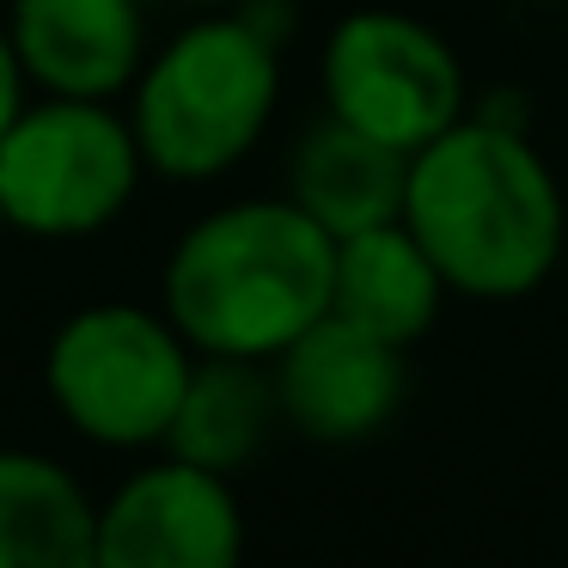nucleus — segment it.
<instances>
[{"instance_id":"4468645a","label":"nucleus","mask_w":568,"mask_h":568,"mask_svg":"<svg viewBox=\"0 0 568 568\" xmlns=\"http://www.w3.org/2000/svg\"><path fill=\"white\" fill-rule=\"evenodd\" d=\"M19 111H26V68H19L13 38L0 31V135L19 123Z\"/></svg>"},{"instance_id":"2eb2a0df","label":"nucleus","mask_w":568,"mask_h":568,"mask_svg":"<svg viewBox=\"0 0 568 568\" xmlns=\"http://www.w3.org/2000/svg\"><path fill=\"white\" fill-rule=\"evenodd\" d=\"M196 7H245V0H196Z\"/></svg>"},{"instance_id":"6e6552de","label":"nucleus","mask_w":568,"mask_h":568,"mask_svg":"<svg viewBox=\"0 0 568 568\" xmlns=\"http://www.w3.org/2000/svg\"><path fill=\"white\" fill-rule=\"evenodd\" d=\"M404 397V348L324 312L275 355V409L306 440L348 446L385 428Z\"/></svg>"},{"instance_id":"f03ea898","label":"nucleus","mask_w":568,"mask_h":568,"mask_svg":"<svg viewBox=\"0 0 568 568\" xmlns=\"http://www.w3.org/2000/svg\"><path fill=\"white\" fill-rule=\"evenodd\" d=\"M336 239L287 202H233L165 263V318L202 355L263 361L331 312Z\"/></svg>"},{"instance_id":"39448f33","label":"nucleus","mask_w":568,"mask_h":568,"mask_svg":"<svg viewBox=\"0 0 568 568\" xmlns=\"http://www.w3.org/2000/svg\"><path fill=\"white\" fill-rule=\"evenodd\" d=\"M190 373L196 361L178 324L141 306H116V300L74 312L43 361L55 409L99 446L165 440L190 392Z\"/></svg>"},{"instance_id":"f8f14e48","label":"nucleus","mask_w":568,"mask_h":568,"mask_svg":"<svg viewBox=\"0 0 568 568\" xmlns=\"http://www.w3.org/2000/svg\"><path fill=\"white\" fill-rule=\"evenodd\" d=\"M0 568H99V507L43 453H0Z\"/></svg>"},{"instance_id":"dca6fc26","label":"nucleus","mask_w":568,"mask_h":568,"mask_svg":"<svg viewBox=\"0 0 568 568\" xmlns=\"http://www.w3.org/2000/svg\"><path fill=\"white\" fill-rule=\"evenodd\" d=\"M7 226H13V221H7V202H0V239H7Z\"/></svg>"},{"instance_id":"9b49d317","label":"nucleus","mask_w":568,"mask_h":568,"mask_svg":"<svg viewBox=\"0 0 568 568\" xmlns=\"http://www.w3.org/2000/svg\"><path fill=\"white\" fill-rule=\"evenodd\" d=\"M294 202L324 226L331 239H355L367 226L404 221V190H409V153L361 135L348 123H324L300 141L294 153Z\"/></svg>"},{"instance_id":"0eeeda50","label":"nucleus","mask_w":568,"mask_h":568,"mask_svg":"<svg viewBox=\"0 0 568 568\" xmlns=\"http://www.w3.org/2000/svg\"><path fill=\"white\" fill-rule=\"evenodd\" d=\"M245 519L221 470L148 465L99 507V568H239Z\"/></svg>"},{"instance_id":"9d476101","label":"nucleus","mask_w":568,"mask_h":568,"mask_svg":"<svg viewBox=\"0 0 568 568\" xmlns=\"http://www.w3.org/2000/svg\"><path fill=\"white\" fill-rule=\"evenodd\" d=\"M440 300H446V275L434 270V257L416 245V233L404 221L336 239V275H331L336 318L361 324L392 348H409L434 331Z\"/></svg>"},{"instance_id":"ddd939ff","label":"nucleus","mask_w":568,"mask_h":568,"mask_svg":"<svg viewBox=\"0 0 568 568\" xmlns=\"http://www.w3.org/2000/svg\"><path fill=\"white\" fill-rule=\"evenodd\" d=\"M275 409V385L257 373V361H233V355H209L190 373V392L172 416V458H190L202 470H239L251 453L263 446Z\"/></svg>"},{"instance_id":"423d86ee","label":"nucleus","mask_w":568,"mask_h":568,"mask_svg":"<svg viewBox=\"0 0 568 568\" xmlns=\"http://www.w3.org/2000/svg\"><path fill=\"white\" fill-rule=\"evenodd\" d=\"M324 104L336 123L416 153L465 116V68L409 13L367 7L324 43Z\"/></svg>"},{"instance_id":"7ed1b4c3","label":"nucleus","mask_w":568,"mask_h":568,"mask_svg":"<svg viewBox=\"0 0 568 568\" xmlns=\"http://www.w3.org/2000/svg\"><path fill=\"white\" fill-rule=\"evenodd\" d=\"M275 92H282L275 38L251 13L178 31L135 74L129 123H135L141 160L184 184L233 172L270 129Z\"/></svg>"},{"instance_id":"20e7f679","label":"nucleus","mask_w":568,"mask_h":568,"mask_svg":"<svg viewBox=\"0 0 568 568\" xmlns=\"http://www.w3.org/2000/svg\"><path fill=\"white\" fill-rule=\"evenodd\" d=\"M135 123L104 99H43L0 135V202L31 239H87L129 209L141 184Z\"/></svg>"},{"instance_id":"f257e3e1","label":"nucleus","mask_w":568,"mask_h":568,"mask_svg":"<svg viewBox=\"0 0 568 568\" xmlns=\"http://www.w3.org/2000/svg\"><path fill=\"white\" fill-rule=\"evenodd\" d=\"M404 226L446 287L470 300H519L550 282L562 257V190L544 153L507 123L458 116L409 153Z\"/></svg>"},{"instance_id":"1a4fd4ad","label":"nucleus","mask_w":568,"mask_h":568,"mask_svg":"<svg viewBox=\"0 0 568 568\" xmlns=\"http://www.w3.org/2000/svg\"><path fill=\"white\" fill-rule=\"evenodd\" d=\"M7 38L26 80L55 99H111L141 74L135 0H13Z\"/></svg>"}]
</instances>
